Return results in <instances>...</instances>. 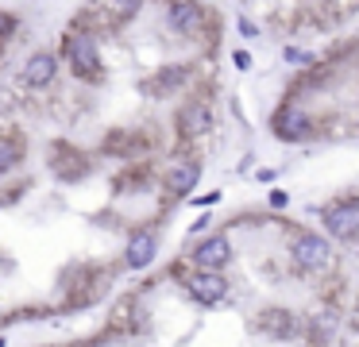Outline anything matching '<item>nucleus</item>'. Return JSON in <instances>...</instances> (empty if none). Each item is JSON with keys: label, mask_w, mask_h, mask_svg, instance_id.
Listing matches in <instances>:
<instances>
[{"label": "nucleus", "mask_w": 359, "mask_h": 347, "mask_svg": "<svg viewBox=\"0 0 359 347\" xmlns=\"http://www.w3.org/2000/svg\"><path fill=\"white\" fill-rule=\"evenodd\" d=\"M62 58L81 81H101V50H97V39L86 31H70L62 39Z\"/></svg>", "instance_id": "nucleus-1"}, {"label": "nucleus", "mask_w": 359, "mask_h": 347, "mask_svg": "<svg viewBox=\"0 0 359 347\" xmlns=\"http://www.w3.org/2000/svg\"><path fill=\"white\" fill-rule=\"evenodd\" d=\"M290 259L302 270H325L328 262H332V247H328V239L317 236V231H297V236L290 239Z\"/></svg>", "instance_id": "nucleus-2"}, {"label": "nucleus", "mask_w": 359, "mask_h": 347, "mask_svg": "<svg viewBox=\"0 0 359 347\" xmlns=\"http://www.w3.org/2000/svg\"><path fill=\"white\" fill-rule=\"evenodd\" d=\"M320 220H325V231L332 239H348L351 231L359 236V205L355 200H336V205H328L320 212Z\"/></svg>", "instance_id": "nucleus-3"}, {"label": "nucleus", "mask_w": 359, "mask_h": 347, "mask_svg": "<svg viewBox=\"0 0 359 347\" xmlns=\"http://www.w3.org/2000/svg\"><path fill=\"white\" fill-rule=\"evenodd\" d=\"M274 135H278L282 143H302V139L313 135V120L297 104H282L278 116H274Z\"/></svg>", "instance_id": "nucleus-4"}, {"label": "nucleus", "mask_w": 359, "mask_h": 347, "mask_svg": "<svg viewBox=\"0 0 359 347\" xmlns=\"http://www.w3.org/2000/svg\"><path fill=\"white\" fill-rule=\"evenodd\" d=\"M155 254H158V236L151 228H140V231H132V239H128V247H124V262L132 270H147L151 262H155Z\"/></svg>", "instance_id": "nucleus-5"}, {"label": "nucleus", "mask_w": 359, "mask_h": 347, "mask_svg": "<svg viewBox=\"0 0 359 347\" xmlns=\"http://www.w3.org/2000/svg\"><path fill=\"white\" fill-rule=\"evenodd\" d=\"M189 297H194L197 305H217V301L228 297V282L217 270H197V274L189 278Z\"/></svg>", "instance_id": "nucleus-6"}, {"label": "nucleus", "mask_w": 359, "mask_h": 347, "mask_svg": "<svg viewBox=\"0 0 359 347\" xmlns=\"http://www.w3.org/2000/svg\"><path fill=\"white\" fill-rule=\"evenodd\" d=\"M197 182H201V162L197 158H178L166 166V193H174V197H186L189 189H197Z\"/></svg>", "instance_id": "nucleus-7"}, {"label": "nucleus", "mask_w": 359, "mask_h": 347, "mask_svg": "<svg viewBox=\"0 0 359 347\" xmlns=\"http://www.w3.org/2000/svg\"><path fill=\"white\" fill-rule=\"evenodd\" d=\"M228 259H232V243H228V236H209V239H201L197 251H194L197 270H220Z\"/></svg>", "instance_id": "nucleus-8"}, {"label": "nucleus", "mask_w": 359, "mask_h": 347, "mask_svg": "<svg viewBox=\"0 0 359 347\" xmlns=\"http://www.w3.org/2000/svg\"><path fill=\"white\" fill-rule=\"evenodd\" d=\"M205 23V4L197 0H170V27L182 35H197Z\"/></svg>", "instance_id": "nucleus-9"}, {"label": "nucleus", "mask_w": 359, "mask_h": 347, "mask_svg": "<svg viewBox=\"0 0 359 347\" xmlns=\"http://www.w3.org/2000/svg\"><path fill=\"white\" fill-rule=\"evenodd\" d=\"M55 74H58V58H55L50 50L32 54V58H27V66H24V81L32 85V89L50 85V81H55Z\"/></svg>", "instance_id": "nucleus-10"}, {"label": "nucleus", "mask_w": 359, "mask_h": 347, "mask_svg": "<svg viewBox=\"0 0 359 347\" xmlns=\"http://www.w3.org/2000/svg\"><path fill=\"white\" fill-rule=\"evenodd\" d=\"M212 128V112H209V104L205 100H189L186 108H182V116H178V131L182 135H205V131Z\"/></svg>", "instance_id": "nucleus-11"}, {"label": "nucleus", "mask_w": 359, "mask_h": 347, "mask_svg": "<svg viewBox=\"0 0 359 347\" xmlns=\"http://www.w3.org/2000/svg\"><path fill=\"white\" fill-rule=\"evenodd\" d=\"M259 328H263L266 336H290V332H294V313H286V308H271V313L259 316Z\"/></svg>", "instance_id": "nucleus-12"}, {"label": "nucleus", "mask_w": 359, "mask_h": 347, "mask_svg": "<svg viewBox=\"0 0 359 347\" xmlns=\"http://www.w3.org/2000/svg\"><path fill=\"white\" fill-rule=\"evenodd\" d=\"M16 162H20V151L12 147V139H0V174H8Z\"/></svg>", "instance_id": "nucleus-13"}, {"label": "nucleus", "mask_w": 359, "mask_h": 347, "mask_svg": "<svg viewBox=\"0 0 359 347\" xmlns=\"http://www.w3.org/2000/svg\"><path fill=\"white\" fill-rule=\"evenodd\" d=\"M282 54H286V62H309V54H305V50H297V46H286Z\"/></svg>", "instance_id": "nucleus-14"}, {"label": "nucleus", "mask_w": 359, "mask_h": 347, "mask_svg": "<svg viewBox=\"0 0 359 347\" xmlns=\"http://www.w3.org/2000/svg\"><path fill=\"white\" fill-rule=\"evenodd\" d=\"M140 4H143V0H116V8H120V12H124V15L140 12Z\"/></svg>", "instance_id": "nucleus-15"}, {"label": "nucleus", "mask_w": 359, "mask_h": 347, "mask_svg": "<svg viewBox=\"0 0 359 347\" xmlns=\"http://www.w3.org/2000/svg\"><path fill=\"white\" fill-rule=\"evenodd\" d=\"M232 62H236L240 69H248V66H251V54H248V50H236V54H232Z\"/></svg>", "instance_id": "nucleus-16"}, {"label": "nucleus", "mask_w": 359, "mask_h": 347, "mask_svg": "<svg viewBox=\"0 0 359 347\" xmlns=\"http://www.w3.org/2000/svg\"><path fill=\"white\" fill-rule=\"evenodd\" d=\"M271 205L282 208V205H286V193H282V189H271Z\"/></svg>", "instance_id": "nucleus-17"}]
</instances>
